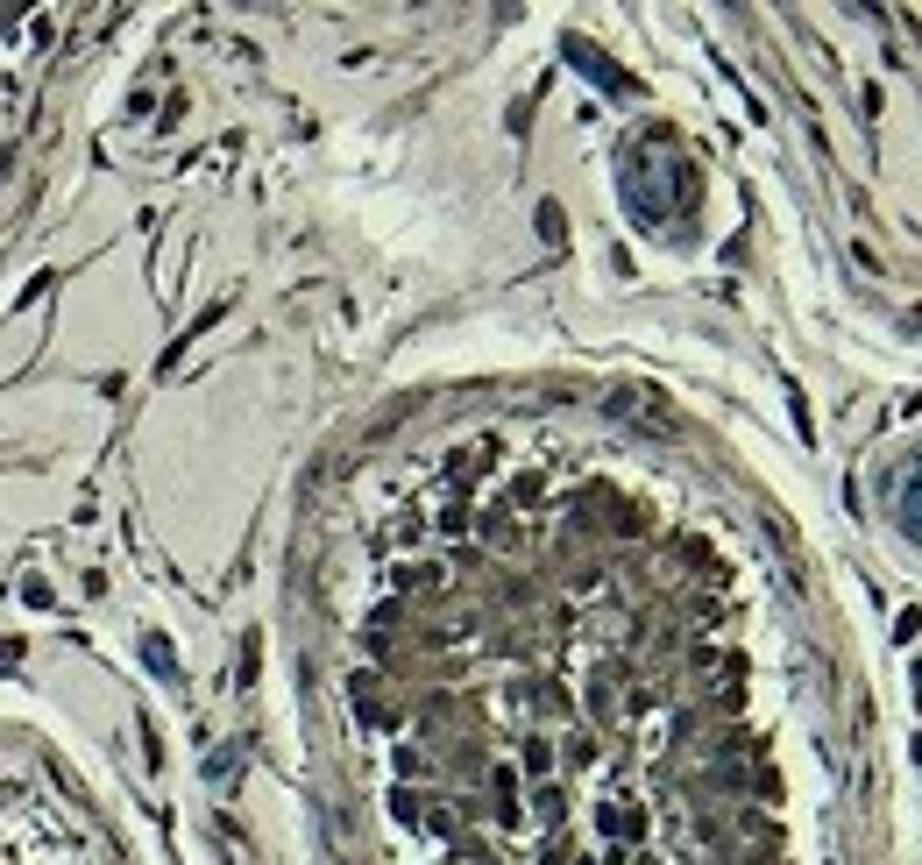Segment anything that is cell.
Segmentation results:
<instances>
[{"mask_svg": "<svg viewBox=\"0 0 922 865\" xmlns=\"http://www.w3.org/2000/svg\"><path fill=\"white\" fill-rule=\"evenodd\" d=\"M901 525H908V532L922 539V476H915V483L901 490Z\"/></svg>", "mask_w": 922, "mask_h": 865, "instance_id": "1", "label": "cell"}, {"mask_svg": "<svg viewBox=\"0 0 922 865\" xmlns=\"http://www.w3.org/2000/svg\"><path fill=\"white\" fill-rule=\"evenodd\" d=\"M603 830L610 837H639V809H603Z\"/></svg>", "mask_w": 922, "mask_h": 865, "instance_id": "2", "label": "cell"}, {"mask_svg": "<svg viewBox=\"0 0 922 865\" xmlns=\"http://www.w3.org/2000/svg\"><path fill=\"white\" fill-rule=\"evenodd\" d=\"M540 234H547V242H561V234H568V220H561V206H540Z\"/></svg>", "mask_w": 922, "mask_h": 865, "instance_id": "3", "label": "cell"}]
</instances>
